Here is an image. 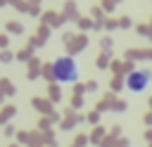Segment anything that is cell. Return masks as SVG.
I'll use <instances>...</instances> for the list:
<instances>
[{
	"label": "cell",
	"mask_w": 152,
	"mask_h": 147,
	"mask_svg": "<svg viewBox=\"0 0 152 147\" xmlns=\"http://www.w3.org/2000/svg\"><path fill=\"white\" fill-rule=\"evenodd\" d=\"M50 74L57 83H74V81H78L81 69L74 57H57L50 66Z\"/></svg>",
	"instance_id": "1"
},
{
	"label": "cell",
	"mask_w": 152,
	"mask_h": 147,
	"mask_svg": "<svg viewBox=\"0 0 152 147\" xmlns=\"http://www.w3.org/2000/svg\"><path fill=\"white\" fill-rule=\"evenodd\" d=\"M150 78H152V74H150L147 69H135V71H131V74L126 76V88H128L131 92H142V90L147 88Z\"/></svg>",
	"instance_id": "2"
}]
</instances>
